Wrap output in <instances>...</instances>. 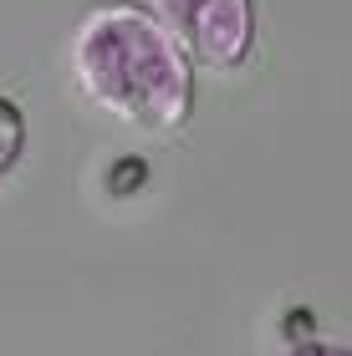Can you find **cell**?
<instances>
[{"mask_svg":"<svg viewBox=\"0 0 352 356\" xmlns=\"http://www.w3.org/2000/svg\"><path fill=\"white\" fill-rule=\"evenodd\" d=\"M72 82L102 118L169 138L194 107V61L143 6H98L72 31Z\"/></svg>","mask_w":352,"mask_h":356,"instance_id":"1","label":"cell"},{"mask_svg":"<svg viewBox=\"0 0 352 356\" xmlns=\"http://www.w3.org/2000/svg\"><path fill=\"white\" fill-rule=\"evenodd\" d=\"M153 21L174 46L199 67L230 72L250 56L255 41V0H153Z\"/></svg>","mask_w":352,"mask_h":356,"instance_id":"2","label":"cell"},{"mask_svg":"<svg viewBox=\"0 0 352 356\" xmlns=\"http://www.w3.org/2000/svg\"><path fill=\"white\" fill-rule=\"evenodd\" d=\"M26 153V118L10 97H0V173H10Z\"/></svg>","mask_w":352,"mask_h":356,"instance_id":"3","label":"cell"},{"mask_svg":"<svg viewBox=\"0 0 352 356\" xmlns=\"http://www.w3.org/2000/svg\"><path fill=\"white\" fill-rule=\"evenodd\" d=\"M307 356H342V351H307Z\"/></svg>","mask_w":352,"mask_h":356,"instance_id":"4","label":"cell"}]
</instances>
